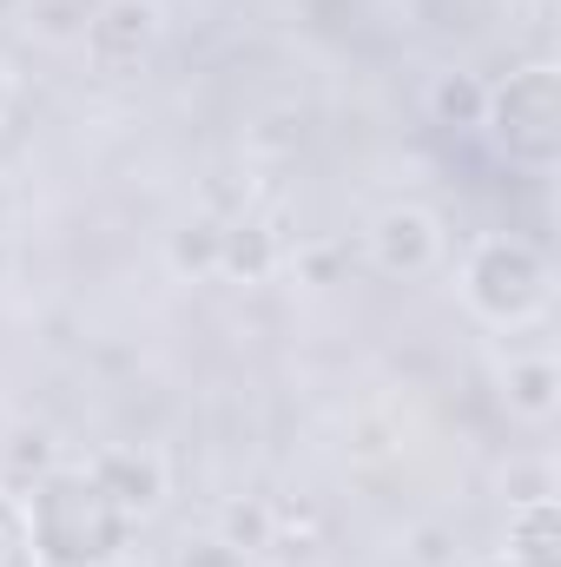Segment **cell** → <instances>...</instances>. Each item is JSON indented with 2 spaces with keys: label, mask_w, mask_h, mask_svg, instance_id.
Returning <instances> with one entry per match:
<instances>
[{
  "label": "cell",
  "mask_w": 561,
  "mask_h": 567,
  "mask_svg": "<svg viewBox=\"0 0 561 567\" xmlns=\"http://www.w3.org/2000/svg\"><path fill=\"white\" fill-rule=\"evenodd\" d=\"M27 535L47 567H120L133 515L86 475V468H47Z\"/></svg>",
  "instance_id": "obj_1"
},
{
  "label": "cell",
  "mask_w": 561,
  "mask_h": 567,
  "mask_svg": "<svg viewBox=\"0 0 561 567\" xmlns=\"http://www.w3.org/2000/svg\"><path fill=\"white\" fill-rule=\"evenodd\" d=\"M462 297L489 323H529L549 303V258L529 238H509V231L476 238L469 258H462Z\"/></svg>",
  "instance_id": "obj_2"
},
{
  "label": "cell",
  "mask_w": 561,
  "mask_h": 567,
  "mask_svg": "<svg viewBox=\"0 0 561 567\" xmlns=\"http://www.w3.org/2000/svg\"><path fill=\"white\" fill-rule=\"evenodd\" d=\"M482 126L509 145V158L522 165H549L555 158V126H561V100H555V66H522L509 86L489 93Z\"/></svg>",
  "instance_id": "obj_3"
},
{
  "label": "cell",
  "mask_w": 561,
  "mask_h": 567,
  "mask_svg": "<svg viewBox=\"0 0 561 567\" xmlns=\"http://www.w3.org/2000/svg\"><path fill=\"white\" fill-rule=\"evenodd\" d=\"M165 40V7L159 0H100L86 13L80 53L100 80H133Z\"/></svg>",
  "instance_id": "obj_4"
},
{
  "label": "cell",
  "mask_w": 561,
  "mask_h": 567,
  "mask_svg": "<svg viewBox=\"0 0 561 567\" xmlns=\"http://www.w3.org/2000/svg\"><path fill=\"white\" fill-rule=\"evenodd\" d=\"M364 258L384 278H404V284L429 278L442 265V225H436V212H422V205H384L370 218V231H364Z\"/></svg>",
  "instance_id": "obj_5"
},
{
  "label": "cell",
  "mask_w": 561,
  "mask_h": 567,
  "mask_svg": "<svg viewBox=\"0 0 561 567\" xmlns=\"http://www.w3.org/2000/svg\"><path fill=\"white\" fill-rule=\"evenodd\" d=\"M86 475L126 508V515H159V502H165V488H172V475H165V455L159 449H140V442H113V449H100L93 462H86Z\"/></svg>",
  "instance_id": "obj_6"
},
{
  "label": "cell",
  "mask_w": 561,
  "mask_h": 567,
  "mask_svg": "<svg viewBox=\"0 0 561 567\" xmlns=\"http://www.w3.org/2000/svg\"><path fill=\"white\" fill-rule=\"evenodd\" d=\"M284 231L272 218L245 212V218H225V251H218V278H245V284H265L284 265Z\"/></svg>",
  "instance_id": "obj_7"
},
{
  "label": "cell",
  "mask_w": 561,
  "mask_h": 567,
  "mask_svg": "<svg viewBox=\"0 0 561 567\" xmlns=\"http://www.w3.org/2000/svg\"><path fill=\"white\" fill-rule=\"evenodd\" d=\"M502 396H509V410L522 416V423H549L561 403V370L549 350H529V357H509V370H502Z\"/></svg>",
  "instance_id": "obj_8"
},
{
  "label": "cell",
  "mask_w": 561,
  "mask_h": 567,
  "mask_svg": "<svg viewBox=\"0 0 561 567\" xmlns=\"http://www.w3.org/2000/svg\"><path fill=\"white\" fill-rule=\"evenodd\" d=\"M218 251H225V218L218 212H192L165 231V265L172 278H218Z\"/></svg>",
  "instance_id": "obj_9"
},
{
  "label": "cell",
  "mask_w": 561,
  "mask_h": 567,
  "mask_svg": "<svg viewBox=\"0 0 561 567\" xmlns=\"http://www.w3.org/2000/svg\"><path fill=\"white\" fill-rule=\"evenodd\" d=\"M516 567H561V508L549 502H516L509 508V548Z\"/></svg>",
  "instance_id": "obj_10"
},
{
  "label": "cell",
  "mask_w": 561,
  "mask_h": 567,
  "mask_svg": "<svg viewBox=\"0 0 561 567\" xmlns=\"http://www.w3.org/2000/svg\"><path fill=\"white\" fill-rule=\"evenodd\" d=\"M422 106H429L436 126H449V133H476L482 113H489V86H482L476 73H436L429 93H422Z\"/></svg>",
  "instance_id": "obj_11"
},
{
  "label": "cell",
  "mask_w": 561,
  "mask_h": 567,
  "mask_svg": "<svg viewBox=\"0 0 561 567\" xmlns=\"http://www.w3.org/2000/svg\"><path fill=\"white\" fill-rule=\"evenodd\" d=\"M86 0H27L20 7V27L40 40V47H73L80 33H86Z\"/></svg>",
  "instance_id": "obj_12"
},
{
  "label": "cell",
  "mask_w": 561,
  "mask_h": 567,
  "mask_svg": "<svg viewBox=\"0 0 561 567\" xmlns=\"http://www.w3.org/2000/svg\"><path fill=\"white\" fill-rule=\"evenodd\" d=\"M218 535H225L238 555L272 548V542H278V508H265V502H232V508L218 515Z\"/></svg>",
  "instance_id": "obj_13"
},
{
  "label": "cell",
  "mask_w": 561,
  "mask_h": 567,
  "mask_svg": "<svg viewBox=\"0 0 561 567\" xmlns=\"http://www.w3.org/2000/svg\"><path fill=\"white\" fill-rule=\"evenodd\" d=\"M502 488H509V508L516 502H549L555 495V475H549V462H509Z\"/></svg>",
  "instance_id": "obj_14"
},
{
  "label": "cell",
  "mask_w": 561,
  "mask_h": 567,
  "mask_svg": "<svg viewBox=\"0 0 561 567\" xmlns=\"http://www.w3.org/2000/svg\"><path fill=\"white\" fill-rule=\"evenodd\" d=\"M172 567H245V555L225 542V535H192L185 548H178V561Z\"/></svg>",
  "instance_id": "obj_15"
},
{
  "label": "cell",
  "mask_w": 561,
  "mask_h": 567,
  "mask_svg": "<svg viewBox=\"0 0 561 567\" xmlns=\"http://www.w3.org/2000/svg\"><path fill=\"white\" fill-rule=\"evenodd\" d=\"M344 258H350V245H304V251H297L290 265H297V271H304L310 284H337L330 271H337Z\"/></svg>",
  "instance_id": "obj_16"
},
{
  "label": "cell",
  "mask_w": 561,
  "mask_h": 567,
  "mask_svg": "<svg viewBox=\"0 0 561 567\" xmlns=\"http://www.w3.org/2000/svg\"><path fill=\"white\" fill-rule=\"evenodd\" d=\"M410 542H417V548H410V561H417V567H449V561H456V555H449V548H456V542H449V528H417Z\"/></svg>",
  "instance_id": "obj_17"
},
{
  "label": "cell",
  "mask_w": 561,
  "mask_h": 567,
  "mask_svg": "<svg viewBox=\"0 0 561 567\" xmlns=\"http://www.w3.org/2000/svg\"><path fill=\"white\" fill-rule=\"evenodd\" d=\"M13 462H20V468L33 462V468L47 475V468H53V435H47V429H20V435H13Z\"/></svg>",
  "instance_id": "obj_18"
},
{
  "label": "cell",
  "mask_w": 561,
  "mask_h": 567,
  "mask_svg": "<svg viewBox=\"0 0 561 567\" xmlns=\"http://www.w3.org/2000/svg\"><path fill=\"white\" fill-rule=\"evenodd\" d=\"M7 113H13V66L0 60V120H7Z\"/></svg>",
  "instance_id": "obj_19"
},
{
  "label": "cell",
  "mask_w": 561,
  "mask_h": 567,
  "mask_svg": "<svg viewBox=\"0 0 561 567\" xmlns=\"http://www.w3.org/2000/svg\"><path fill=\"white\" fill-rule=\"evenodd\" d=\"M7 271H13V238L0 231V284H7Z\"/></svg>",
  "instance_id": "obj_20"
},
{
  "label": "cell",
  "mask_w": 561,
  "mask_h": 567,
  "mask_svg": "<svg viewBox=\"0 0 561 567\" xmlns=\"http://www.w3.org/2000/svg\"><path fill=\"white\" fill-rule=\"evenodd\" d=\"M20 7H27V0H0V27H7V20H20Z\"/></svg>",
  "instance_id": "obj_21"
},
{
  "label": "cell",
  "mask_w": 561,
  "mask_h": 567,
  "mask_svg": "<svg viewBox=\"0 0 561 567\" xmlns=\"http://www.w3.org/2000/svg\"><path fill=\"white\" fill-rule=\"evenodd\" d=\"M476 567H516V561H509V555H482Z\"/></svg>",
  "instance_id": "obj_22"
}]
</instances>
